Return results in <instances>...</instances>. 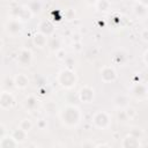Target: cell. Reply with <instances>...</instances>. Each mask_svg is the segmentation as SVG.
I'll use <instances>...</instances> for the list:
<instances>
[{
    "label": "cell",
    "mask_w": 148,
    "mask_h": 148,
    "mask_svg": "<svg viewBox=\"0 0 148 148\" xmlns=\"http://www.w3.org/2000/svg\"><path fill=\"white\" fill-rule=\"evenodd\" d=\"M60 118L66 126L73 127L80 123L81 112H80L79 108H76L74 105H67L62 109V111H60Z\"/></svg>",
    "instance_id": "obj_1"
},
{
    "label": "cell",
    "mask_w": 148,
    "mask_h": 148,
    "mask_svg": "<svg viewBox=\"0 0 148 148\" xmlns=\"http://www.w3.org/2000/svg\"><path fill=\"white\" fill-rule=\"evenodd\" d=\"M57 80H58V83L62 88L71 89L76 83V75H75V73L72 69L66 68V69H62L61 72H59Z\"/></svg>",
    "instance_id": "obj_2"
},
{
    "label": "cell",
    "mask_w": 148,
    "mask_h": 148,
    "mask_svg": "<svg viewBox=\"0 0 148 148\" xmlns=\"http://www.w3.org/2000/svg\"><path fill=\"white\" fill-rule=\"evenodd\" d=\"M92 125L98 130H105L109 126L110 117L105 111H98L96 112L91 118Z\"/></svg>",
    "instance_id": "obj_3"
},
{
    "label": "cell",
    "mask_w": 148,
    "mask_h": 148,
    "mask_svg": "<svg viewBox=\"0 0 148 148\" xmlns=\"http://www.w3.org/2000/svg\"><path fill=\"white\" fill-rule=\"evenodd\" d=\"M22 28H23L22 21L18 20V18H16V17L9 20V21L6 23V25H5L6 32H7L8 35H10V36H16V35H18V34L22 31Z\"/></svg>",
    "instance_id": "obj_4"
},
{
    "label": "cell",
    "mask_w": 148,
    "mask_h": 148,
    "mask_svg": "<svg viewBox=\"0 0 148 148\" xmlns=\"http://www.w3.org/2000/svg\"><path fill=\"white\" fill-rule=\"evenodd\" d=\"M15 105V97L9 91H2L0 95V108L2 110L12 109Z\"/></svg>",
    "instance_id": "obj_5"
},
{
    "label": "cell",
    "mask_w": 148,
    "mask_h": 148,
    "mask_svg": "<svg viewBox=\"0 0 148 148\" xmlns=\"http://www.w3.org/2000/svg\"><path fill=\"white\" fill-rule=\"evenodd\" d=\"M101 79L103 82L105 83H110V82H114L117 80V73L114 71V68H112L111 66H105L101 69Z\"/></svg>",
    "instance_id": "obj_6"
},
{
    "label": "cell",
    "mask_w": 148,
    "mask_h": 148,
    "mask_svg": "<svg viewBox=\"0 0 148 148\" xmlns=\"http://www.w3.org/2000/svg\"><path fill=\"white\" fill-rule=\"evenodd\" d=\"M131 94L136 98V99H143L148 96V88L146 84L143 83H139L136 82L132 89H131Z\"/></svg>",
    "instance_id": "obj_7"
},
{
    "label": "cell",
    "mask_w": 148,
    "mask_h": 148,
    "mask_svg": "<svg viewBox=\"0 0 148 148\" xmlns=\"http://www.w3.org/2000/svg\"><path fill=\"white\" fill-rule=\"evenodd\" d=\"M31 61H32V52L29 49H22L17 54V62L21 66L27 67L31 65Z\"/></svg>",
    "instance_id": "obj_8"
},
{
    "label": "cell",
    "mask_w": 148,
    "mask_h": 148,
    "mask_svg": "<svg viewBox=\"0 0 148 148\" xmlns=\"http://www.w3.org/2000/svg\"><path fill=\"white\" fill-rule=\"evenodd\" d=\"M94 89L89 86H83L79 90V99L83 103H90L94 99Z\"/></svg>",
    "instance_id": "obj_9"
},
{
    "label": "cell",
    "mask_w": 148,
    "mask_h": 148,
    "mask_svg": "<svg viewBox=\"0 0 148 148\" xmlns=\"http://www.w3.org/2000/svg\"><path fill=\"white\" fill-rule=\"evenodd\" d=\"M14 86L17 89H24L29 86V77L25 74H17L14 76Z\"/></svg>",
    "instance_id": "obj_10"
},
{
    "label": "cell",
    "mask_w": 148,
    "mask_h": 148,
    "mask_svg": "<svg viewBox=\"0 0 148 148\" xmlns=\"http://www.w3.org/2000/svg\"><path fill=\"white\" fill-rule=\"evenodd\" d=\"M14 14H15V17L21 20V21H29L30 17L32 16V13L29 10V8H23V7H18L14 10Z\"/></svg>",
    "instance_id": "obj_11"
},
{
    "label": "cell",
    "mask_w": 148,
    "mask_h": 148,
    "mask_svg": "<svg viewBox=\"0 0 148 148\" xmlns=\"http://www.w3.org/2000/svg\"><path fill=\"white\" fill-rule=\"evenodd\" d=\"M16 146H18V142L12 136V134L10 135L6 134L5 136L0 138V147L1 148H14Z\"/></svg>",
    "instance_id": "obj_12"
},
{
    "label": "cell",
    "mask_w": 148,
    "mask_h": 148,
    "mask_svg": "<svg viewBox=\"0 0 148 148\" xmlns=\"http://www.w3.org/2000/svg\"><path fill=\"white\" fill-rule=\"evenodd\" d=\"M121 146L124 148H136V147H140L141 143H140V139H138V138H135V136L130 134L123 140Z\"/></svg>",
    "instance_id": "obj_13"
},
{
    "label": "cell",
    "mask_w": 148,
    "mask_h": 148,
    "mask_svg": "<svg viewBox=\"0 0 148 148\" xmlns=\"http://www.w3.org/2000/svg\"><path fill=\"white\" fill-rule=\"evenodd\" d=\"M39 32H42V34H44L45 36H52L53 34H54V27H53V24L50 22V21H43V22H40V24H39Z\"/></svg>",
    "instance_id": "obj_14"
},
{
    "label": "cell",
    "mask_w": 148,
    "mask_h": 148,
    "mask_svg": "<svg viewBox=\"0 0 148 148\" xmlns=\"http://www.w3.org/2000/svg\"><path fill=\"white\" fill-rule=\"evenodd\" d=\"M23 106L28 111H35L38 106V99L35 96H28L23 101Z\"/></svg>",
    "instance_id": "obj_15"
},
{
    "label": "cell",
    "mask_w": 148,
    "mask_h": 148,
    "mask_svg": "<svg viewBox=\"0 0 148 148\" xmlns=\"http://www.w3.org/2000/svg\"><path fill=\"white\" fill-rule=\"evenodd\" d=\"M47 36H45L44 34H42V32H37L35 36H34V38H32V43H34V45L35 46H37V47H39V49H42V47H44L46 44H47Z\"/></svg>",
    "instance_id": "obj_16"
},
{
    "label": "cell",
    "mask_w": 148,
    "mask_h": 148,
    "mask_svg": "<svg viewBox=\"0 0 148 148\" xmlns=\"http://www.w3.org/2000/svg\"><path fill=\"white\" fill-rule=\"evenodd\" d=\"M12 136H13L18 143H22V142H24L25 139H27V132L23 131L22 128L17 127L16 130H14V131L12 132Z\"/></svg>",
    "instance_id": "obj_17"
},
{
    "label": "cell",
    "mask_w": 148,
    "mask_h": 148,
    "mask_svg": "<svg viewBox=\"0 0 148 148\" xmlns=\"http://www.w3.org/2000/svg\"><path fill=\"white\" fill-rule=\"evenodd\" d=\"M47 45H49V49H50L51 51L57 52L58 50L61 49V40H60L59 37H57V36H52V38L49 39Z\"/></svg>",
    "instance_id": "obj_18"
},
{
    "label": "cell",
    "mask_w": 148,
    "mask_h": 148,
    "mask_svg": "<svg viewBox=\"0 0 148 148\" xmlns=\"http://www.w3.org/2000/svg\"><path fill=\"white\" fill-rule=\"evenodd\" d=\"M28 8L32 13V15H37V14H39L42 12V3L38 0H32V1L29 2Z\"/></svg>",
    "instance_id": "obj_19"
},
{
    "label": "cell",
    "mask_w": 148,
    "mask_h": 148,
    "mask_svg": "<svg viewBox=\"0 0 148 148\" xmlns=\"http://www.w3.org/2000/svg\"><path fill=\"white\" fill-rule=\"evenodd\" d=\"M133 12L138 17H145L147 15V7L141 5L140 2H136L133 7Z\"/></svg>",
    "instance_id": "obj_20"
},
{
    "label": "cell",
    "mask_w": 148,
    "mask_h": 148,
    "mask_svg": "<svg viewBox=\"0 0 148 148\" xmlns=\"http://www.w3.org/2000/svg\"><path fill=\"white\" fill-rule=\"evenodd\" d=\"M128 98L126 97V96H124V95H119V96H117L116 98H114V104H116V106L117 108H120V109H124V108H126V106H128Z\"/></svg>",
    "instance_id": "obj_21"
},
{
    "label": "cell",
    "mask_w": 148,
    "mask_h": 148,
    "mask_svg": "<svg viewBox=\"0 0 148 148\" xmlns=\"http://www.w3.org/2000/svg\"><path fill=\"white\" fill-rule=\"evenodd\" d=\"M127 60V57H126V53H124L123 51H117L114 54H113V61L116 64H119V65H124Z\"/></svg>",
    "instance_id": "obj_22"
},
{
    "label": "cell",
    "mask_w": 148,
    "mask_h": 148,
    "mask_svg": "<svg viewBox=\"0 0 148 148\" xmlns=\"http://www.w3.org/2000/svg\"><path fill=\"white\" fill-rule=\"evenodd\" d=\"M95 6L99 12H108L110 9V2L108 0H97Z\"/></svg>",
    "instance_id": "obj_23"
},
{
    "label": "cell",
    "mask_w": 148,
    "mask_h": 148,
    "mask_svg": "<svg viewBox=\"0 0 148 148\" xmlns=\"http://www.w3.org/2000/svg\"><path fill=\"white\" fill-rule=\"evenodd\" d=\"M18 127L22 128L23 131H25V132L28 133V132H30L31 128H32V123H31L30 119H22V120L20 121V124H18Z\"/></svg>",
    "instance_id": "obj_24"
},
{
    "label": "cell",
    "mask_w": 148,
    "mask_h": 148,
    "mask_svg": "<svg viewBox=\"0 0 148 148\" xmlns=\"http://www.w3.org/2000/svg\"><path fill=\"white\" fill-rule=\"evenodd\" d=\"M45 110H46L47 113H50V114L56 113V112H57V105H56V103H53V102H49V103L45 105Z\"/></svg>",
    "instance_id": "obj_25"
},
{
    "label": "cell",
    "mask_w": 148,
    "mask_h": 148,
    "mask_svg": "<svg viewBox=\"0 0 148 148\" xmlns=\"http://www.w3.org/2000/svg\"><path fill=\"white\" fill-rule=\"evenodd\" d=\"M125 112H126L128 119H133L136 116V110L134 108H132V106H126L125 108Z\"/></svg>",
    "instance_id": "obj_26"
},
{
    "label": "cell",
    "mask_w": 148,
    "mask_h": 148,
    "mask_svg": "<svg viewBox=\"0 0 148 148\" xmlns=\"http://www.w3.org/2000/svg\"><path fill=\"white\" fill-rule=\"evenodd\" d=\"M118 120L119 121H126V120H128V117H127V114L125 112V109L124 110H120L118 112Z\"/></svg>",
    "instance_id": "obj_27"
},
{
    "label": "cell",
    "mask_w": 148,
    "mask_h": 148,
    "mask_svg": "<svg viewBox=\"0 0 148 148\" xmlns=\"http://www.w3.org/2000/svg\"><path fill=\"white\" fill-rule=\"evenodd\" d=\"M130 134L133 135V136H135V138H138V139H140L142 136V132L140 131V128H132V131H131Z\"/></svg>",
    "instance_id": "obj_28"
},
{
    "label": "cell",
    "mask_w": 148,
    "mask_h": 148,
    "mask_svg": "<svg viewBox=\"0 0 148 148\" xmlns=\"http://www.w3.org/2000/svg\"><path fill=\"white\" fill-rule=\"evenodd\" d=\"M56 54H57V58L58 59H66V52H65V50L64 49H60V50H58L57 52H56Z\"/></svg>",
    "instance_id": "obj_29"
},
{
    "label": "cell",
    "mask_w": 148,
    "mask_h": 148,
    "mask_svg": "<svg viewBox=\"0 0 148 148\" xmlns=\"http://www.w3.org/2000/svg\"><path fill=\"white\" fill-rule=\"evenodd\" d=\"M37 126L39 127V130H44V128H46V126H47V124H46V120H44V119H40V120L37 123Z\"/></svg>",
    "instance_id": "obj_30"
},
{
    "label": "cell",
    "mask_w": 148,
    "mask_h": 148,
    "mask_svg": "<svg viewBox=\"0 0 148 148\" xmlns=\"http://www.w3.org/2000/svg\"><path fill=\"white\" fill-rule=\"evenodd\" d=\"M141 38L143 42L148 43V29H145L142 32H141Z\"/></svg>",
    "instance_id": "obj_31"
},
{
    "label": "cell",
    "mask_w": 148,
    "mask_h": 148,
    "mask_svg": "<svg viewBox=\"0 0 148 148\" xmlns=\"http://www.w3.org/2000/svg\"><path fill=\"white\" fill-rule=\"evenodd\" d=\"M73 49H74L75 51H80V50H81V43H80V42H74Z\"/></svg>",
    "instance_id": "obj_32"
},
{
    "label": "cell",
    "mask_w": 148,
    "mask_h": 148,
    "mask_svg": "<svg viewBox=\"0 0 148 148\" xmlns=\"http://www.w3.org/2000/svg\"><path fill=\"white\" fill-rule=\"evenodd\" d=\"M66 61H67V68L72 69V65L74 64V60L71 59V58H66Z\"/></svg>",
    "instance_id": "obj_33"
},
{
    "label": "cell",
    "mask_w": 148,
    "mask_h": 148,
    "mask_svg": "<svg viewBox=\"0 0 148 148\" xmlns=\"http://www.w3.org/2000/svg\"><path fill=\"white\" fill-rule=\"evenodd\" d=\"M0 130H1L0 138H2V136H5V135H6V128H5V125H3V124H1V125H0Z\"/></svg>",
    "instance_id": "obj_34"
},
{
    "label": "cell",
    "mask_w": 148,
    "mask_h": 148,
    "mask_svg": "<svg viewBox=\"0 0 148 148\" xmlns=\"http://www.w3.org/2000/svg\"><path fill=\"white\" fill-rule=\"evenodd\" d=\"M142 58H143V61H145V64L148 66V50H147V51L143 53V57H142Z\"/></svg>",
    "instance_id": "obj_35"
},
{
    "label": "cell",
    "mask_w": 148,
    "mask_h": 148,
    "mask_svg": "<svg viewBox=\"0 0 148 148\" xmlns=\"http://www.w3.org/2000/svg\"><path fill=\"white\" fill-rule=\"evenodd\" d=\"M138 2H140L141 5H143V6L148 7V0H138Z\"/></svg>",
    "instance_id": "obj_36"
},
{
    "label": "cell",
    "mask_w": 148,
    "mask_h": 148,
    "mask_svg": "<svg viewBox=\"0 0 148 148\" xmlns=\"http://www.w3.org/2000/svg\"><path fill=\"white\" fill-rule=\"evenodd\" d=\"M86 2H87L88 5H95V3L97 2V0H86Z\"/></svg>",
    "instance_id": "obj_37"
},
{
    "label": "cell",
    "mask_w": 148,
    "mask_h": 148,
    "mask_svg": "<svg viewBox=\"0 0 148 148\" xmlns=\"http://www.w3.org/2000/svg\"><path fill=\"white\" fill-rule=\"evenodd\" d=\"M147 98H148V96H147Z\"/></svg>",
    "instance_id": "obj_38"
}]
</instances>
